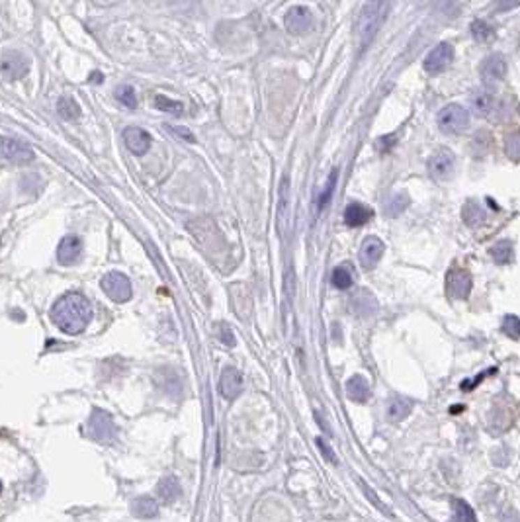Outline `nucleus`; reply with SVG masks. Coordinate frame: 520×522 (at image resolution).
<instances>
[{"label": "nucleus", "mask_w": 520, "mask_h": 522, "mask_svg": "<svg viewBox=\"0 0 520 522\" xmlns=\"http://www.w3.org/2000/svg\"><path fill=\"white\" fill-rule=\"evenodd\" d=\"M102 290L116 304H124V301L131 299V282L121 272H108L102 278Z\"/></svg>", "instance_id": "20e7f679"}, {"label": "nucleus", "mask_w": 520, "mask_h": 522, "mask_svg": "<svg viewBox=\"0 0 520 522\" xmlns=\"http://www.w3.org/2000/svg\"><path fill=\"white\" fill-rule=\"evenodd\" d=\"M471 108L473 112L481 116V118H485V116H489L493 114V110L497 106V98H495V94L487 89H480L475 90L473 94H471Z\"/></svg>", "instance_id": "f3484780"}, {"label": "nucleus", "mask_w": 520, "mask_h": 522, "mask_svg": "<svg viewBox=\"0 0 520 522\" xmlns=\"http://www.w3.org/2000/svg\"><path fill=\"white\" fill-rule=\"evenodd\" d=\"M0 157L10 163H30L34 161V149L20 139L0 137Z\"/></svg>", "instance_id": "0eeeda50"}, {"label": "nucleus", "mask_w": 520, "mask_h": 522, "mask_svg": "<svg viewBox=\"0 0 520 522\" xmlns=\"http://www.w3.org/2000/svg\"><path fill=\"white\" fill-rule=\"evenodd\" d=\"M317 446L321 448V452H323V456L329 460V462H334V452L329 448V446H327V444H325L323 438H317Z\"/></svg>", "instance_id": "4c0bfd02"}, {"label": "nucleus", "mask_w": 520, "mask_h": 522, "mask_svg": "<svg viewBox=\"0 0 520 522\" xmlns=\"http://www.w3.org/2000/svg\"><path fill=\"white\" fill-rule=\"evenodd\" d=\"M370 217H372V211L366 206H362V204H358V202L348 204V207L344 209V223L348 227L364 225Z\"/></svg>", "instance_id": "6ab92c4d"}, {"label": "nucleus", "mask_w": 520, "mask_h": 522, "mask_svg": "<svg viewBox=\"0 0 520 522\" xmlns=\"http://www.w3.org/2000/svg\"><path fill=\"white\" fill-rule=\"evenodd\" d=\"M503 333L510 338H520V317L507 315L503 319Z\"/></svg>", "instance_id": "7c9ffc66"}, {"label": "nucleus", "mask_w": 520, "mask_h": 522, "mask_svg": "<svg viewBox=\"0 0 520 522\" xmlns=\"http://www.w3.org/2000/svg\"><path fill=\"white\" fill-rule=\"evenodd\" d=\"M346 395L356 401V403H366L372 395V389H370V384L364 375H352L348 382H346Z\"/></svg>", "instance_id": "a211bd4d"}, {"label": "nucleus", "mask_w": 520, "mask_h": 522, "mask_svg": "<svg viewBox=\"0 0 520 522\" xmlns=\"http://www.w3.org/2000/svg\"><path fill=\"white\" fill-rule=\"evenodd\" d=\"M471 36H473V40L477 41H487L489 38H493V30H491V26L487 22L483 20H473L471 22Z\"/></svg>", "instance_id": "c85d7f7f"}, {"label": "nucleus", "mask_w": 520, "mask_h": 522, "mask_svg": "<svg viewBox=\"0 0 520 522\" xmlns=\"http://www.w3.org/2000/svg\"><path fill=\"white\" fill-rule=\"evenodd\" d=\"M288 186H290V182H288V178H284L282 184H280V204H278V217H280V221H284V214L285 209H288Z\"/></svg>", "instance_id": "2f4dec72"}, {"label": "nucleus", "mask_w": 520, "mask_h": 522, "mask_svg": "<svg viewBox=\"0 0 520 522\" xmlns=\"http://www.w3.org/2000/svg\"><path fill=\"white\" fill-rule=\"evenodd\" d=\"M82 253V243L77 235H67L61 239L59 248H57V260L63 267H70L73 262L79 260Z\"/></svg>", "instance_id": "ddd939ff"}, {"label": "nucleus", "mask_w": 520, "mask_h": 522, "mask_svg": "<svg viewBox=\"0 0 520 522\" xmlns=\"http://www.w3.org/2000/svg\"><path fill=\"white\" fill-rule=\"evenodd\" d=\"M454 512L458 516V522H477L475 512L466 501H454Z\"/></svg>", "instance_id": "c756f323"}, {"label": "nucleus", "mask_w": 520, "mask_h": 522, "mask_svg": "<svg viewBox=\"0 0 520 522\" xmlns=\"http://www.w3.org/2000/svg\"><path fill=\"white\" fill-rule=\"evenodd\" d=\"M157 501L153 497H139L131 502V512L139 519H153V516H157Z\"/></svg>", "instance_id": "4be33fe9"}, {"label": "nucleus", "mask_w": 520, "mask_h": 522, "mask_svg": "<svg viewBox=\"0 0 520 522\" xmlns=\"http://www.w3.org/2000/svg\"><path fill=\"white\" fill-rule=\"evenodd\" d=\"M0 491H2V483H0Z\"/></svg>", "instance_id": "ea45409f"}, {"label": "nucleus", "mask_w": 520, "mask_h": 522, "mask_svg": "<svg viewBox=\"0 0 520 522\" xmlns=\"http://www.w3.org/2000/svg\"><path fill=\"white\" fill-rule=\"evenodd\" d=\"M92 304L77 292L61 296L51 307V321L67 335H79L92 321Z\"/></svg>", "instance_id": "f257e3e1"}, {"label": "nucleus", "mask_w": 520, "mask_h": 522, "mask_svg": "<svg viewBox=\"0 0 520 522\" xmlns=\"http://www.w3.org/2000/svg\"><path fill=\"white\" fill-rule=\"evenodd\" d=\"M94 80H96V82H100V80H102V75H100V73H94Z\"/></svg>", "instance_id": "58836bf2"}, {"label": "nucleus", "mask_w": 520, "mask_h": 522, "mask_svg": "<svg viewBox=\"0 0 520 522\" xmlns=\"http://www.w3.org/2000/svg\"><path fill=\"white\" fill-rule=\"evenodd\" d=\"M168 129H172L177 135H180L182 139H186V141H190V143H194V135H192V131L186 128H180V126H168Z\"/></svg>", "instance_id": "e433bc0d"}, {"label": "nucleus", "mask_w": 520, "mask_h": 522, "mask_svg": "<svg viewBox=\"0 0 520 522\" xmlns=\"http://www.w3.org/2000/svg\"><path fill=\"white\" fill-rule=\"evenodd\" d=\"M491 258L497 262V264H509L512 262V256H514V248H512V243L510 241H499L497 245L491 246Z\"/></svg>", "instance_id": "b1692460"}, {"label": "nucleus", "mask_w": 520, "mask_h": 522, "mask_svg": "<svg viewBox=\"0 0 520 522\" xmlns=\"http://www.w3.org/2000/svg\"><path fill=\"white\" fill-rule=\"evenodd\" d=\"M407 204H409V200L405 196L392 197L389 204H387V214H389V216H399L403 209L407 207Z\"/></svg>", "instance_id": "473e14b6"}, {"label": "nucleus", "mask_w": 520, "mask_h": 522, "mask_svg": "<svg viewBox=\"0 0 520 522\" xmlns=\"http://www.w3.org/2000/svg\"><path fill=\"white\" fill-rule=\"evenodd\" d=\"M413 403L409 399H405V397H393L392 401H389V407H387V415H389V419L395 421V423H399L403 421L407 415L411 413Z\"/></svg>", "instance_id": "5701e85b"}, {"label": "nucleus", "mask_w": 520, "mask_h": 522, "mask_svg": "<svg viewBox=\"0 0 520 522\" xmlns=\"http://www.w3.org/2000/svg\"><path fill=\"white\" fill-rule=\"evenodd\" d=\"M505 151L510 158H520V133H514L507 139L505 143Z\"/></svg>", "instance_id": "72a5a7b5"}, {"label": "nucleus", "mask_w": 520, "mask_h": 522, "mask_svg": "<svg viewBox=\"0 0 520 522\" xmlns=\"http://www.w3.org/2000/svg\"><path fill=\"white\" fill-rule=\"evenodd\" d=\"M387 8L389 6L385 2H368L362 6L360 18H358V33H360V43L364 50L372 43L376 33L382 28Z\"/></svg>", "instance_id": "f03ea898"}, {"label": "nucleus", "mask_w": 520, "mask_h": 522, "mask_svg": "<svg viewBox=\"0 0 520 522\" xmlns=\"http://www.w3.org/2000/svg\"><path fill=\"white\" fill-rule=\"evenodd\" d=\"M219 336H221V341H223V345L225 346L235 345V336H233L231 329L227 325H221V329H219Z\"/></svg>", "instance_id": "c9c22d12"}, {"label": "nucleus", "mask_w": 520, "mask_h": 522, "mask_svg": "<svg viewBox=\"0 0 520 522\" xmlns=\"http://www.w3.org/2000/svg\"><path fill=\"white\" fill-rule=\"evenodd\" d=\"M116 98L129 110H133L138 106V94H135L133 87H129V84H119L118 89H116Z\"/></svg>", "instance_id": "cd10ccee"}, {"label": "nucleus", "mask_w": 520, "mask_h": 522, "mask_svg": "<svg viewBox=\"0 0 520 522\" xmlns=\"http://www.w3.org/2000/svg\"><path fill=\"white\" fill-rule=\"evenodd\" d=\"M155 108L161 110V112H168V114L180 116L184 106H182V102H178V100H170L167 98L165 94H157V96H155Z\"/></svg>", "instance_id": "bb28decb"}, {"label": "nucleus", "mask_w": 520, "mask_h": 522, "mask_svg": "<svg viewBox=\"0 0 520 522\" xmlns=\"http://www.w3.org/2000/svg\"><path fill=\"white\" fill-rule=\"evenodd\" d=\"M28 70H30V59L20 51H6L0 57V73L4 79H22Z\"/></svg>", "instance_id": "423d86ee"}, {"label": "nucleus", "mask_w": 520, "mask_h": 522, "mask_svg": "<svg viewBox=\"0 0 520 522\" xmlns=\"http://www.w3.org/2000/svg\"><path fill=\"white\" fill-rule=\"evenodd\" d=\"M471 286H473V282H471V276L466 270H461V268L452 270L450 276H448V288H450L452 296L458 297V299H466L470 296Z\"/></svg>", "instance_id": "dca6fc26"}, {"label": "nucleus", "mask_w": 520, "mask_h": 522, "mask_svg": "<svg viewBox=\"0 0 520 522\" xmlns=\"http://www.w3.org/2000/svg\"><path fill=\"white\" fill-rule=\"evenodd\" d=\"M57 110H59L61 118L65 119H75L80 116L79 104L75 102V98H70V96H63V98L57 102Z\"/></svg>", "instance_id": "a878e982"}, {"label": "nucleus", "mask_w": 520, "mask_h": 522, "mask_svg": "<svg viewBox=\"0 0 520 522\" xmlns=\"http://www.w3.org/2000/svg\"><path fill=\"white\" fill-rule=\"evenodd\" d=\"M507 73V61L503 55H489L481 63V77L485 82H499Z\"/></svg>", "instance_id": "2eb2a0df"}, {"label": "nucleus", "mask_w": 520, "mask_h": 522, "mask_svg": "<svg viewBox=\"0 0 520 522\" xmlns=\"http://www.w3.org/2000/svg\"><path fill=\"white\" fill-rule=\"evenodd\" d=\"M429 170L436 180H448L456 170V157L450 149H438L429 161Z\"/></svg>", "instance_id": "6e6552de"}, {"label": "nucleus", "mask_w": 520, "mask_h": 522, "mask_svg": "<svg viewBox=\"0 0 520 522\" xmlns=\"http://www.w3.org/2000/svg\"><path fill=\"white\" fill-rule=\"evenodd\" d=\"M219 392L225 399H235L239 397V394L243 392V375L241 372L233 368V366H227L225 370L221 372V378H219Z\"/></svg>", "instance_id": "9b49d317"}, {"label": "nucleus", "mask_w": 520, "mask_h": 522, "mask_svg": "<svg viewBox=\"0 0 520 522\" xmlns=\"http://www.w3.org/2000/svg\"><path fill=\"white\" fill-rule=\"evenodd\" d=\"M334 182H336V172H333V174H331V178H329V184H327V188H325L323 196L319 197V207H325V204H327V200H329V196L333 194Z\"/></svg>", "instance_id": "f704fd0d"}, {"label": "nucleus", "mask_w": 520, "mask_h": 522, "mask_svg": "<svg viewBox=\"0 0 520 522\" xmlns=\"http://www.w3.org/2000/svg\"><path fill=\"white\" fill-rule=\"evenodd\" d=\"M436 121H438L440 131L448 133V135H458L470 126V112L460 104H448L446 108L438 112Z\"/></svg>", "instance_id": "7ed1b4c3"}, {"label": "nucleus", "mask_w": 520, "mask_h": 522, "mask_svg": "<svg viewBox=\"0 0 520 522\" xmlns=\"http://www.w3.org/2000/svg\"><path fill=\"white\" fill-rule=\"evenodd\" d=\"M461 217H463V221H466V225L468 227H480L483 221H485V209L475 202V200H470V202H466V206H463V211H461Z\"/></svg>", "instance_id": "412c9836"}, {"label": "nucleus", "mask_w": 520, "mask_h": 522, "mask_svg": "<svg viewBox=\"0 0 520 522\" xmlns=\"http://www.w3.org/2000/svg\"><path fill=\"white\" fill-rule=\"evenodd\" d=\"M383 256V243L378 237H368L360 246V264L372 270Z\"/></svg>", "instance_id": "4468645a"}, {"label": "nucleus", "mask_w": 520, "mask_h": 522, "mask_svg": "<svg viewBox=\"0 0 520 522\" xmlns=\"http://www.w3.org/2000/svg\"><path fill=\"white\" fill-rule=\"evenodd\" d=\"M311 22H313V16H311V12L307 10L305 6H294V8H290V10L285 12V30L290 31V33H294V36L305 33V31L311 28Z\"/></svg>", "instance_id": "9d476101"}, {"label": "nucleus", "mask_w": 520, "mask_h": 522, "mask_svg": "<svg viewBox=\"0 0 520 522\" xmlns=\"http://www.w3.org/2000/svg\"><path fill=\"white\" fill-rule=\"evenodd\" d=\"M354 282V272L350 264H341L334 268L333 272V286L339 290H348Z\"/></svg>", "instance_id": "393cba45"}, {"label": "nucleus", "mask_w": 520, "mask_h": 522, "mask_svg": "<svg viewBox=\"0 0 520 522\" xmlns=\"http://www.w3.org/2000/svg\"><path fill=\"white\" fill-rule=\"evenodd\" d=\"M124 143H126V147L133 153V155H145L149 149H151V143H153V139L149 135L145 129L141 128H128L124 129Z\"/></svg>", "instance_id": "f8f14e48"}, {"label": "nucleus", "mask_w": 520, "mask_h": 522, "mask_svg": "<svg viewBox=\"0 0 520 522\" xmlns=\"http://www.w3.org/2000/svg\"><path fill=\"white\" fill-rule=\"evenodd\" d=\"M158 497H161V501L163 502H174L180 497V483H178L177 477H172V475H167V477H163L161 483H158Z\"/></svg>", "instance_id": "aec40b11"}, {"label": "nucleus", "mask_w": 520, "mask_h": 522, "mask_svg": "<svg viewBox=\"0 0 520 522\" xmlns=\"http://www.w3.org/2000/svg\"><path fill=\"white\" fill-rule=\"evenodd\" d=\"M89 434L98 442H110L116 436V424L112 415L102 409H94L89 419Z\"/></svg>", "instance_id": "39448f33"}, {"label": "nucleus", "mask_w": 520, "mask_h": 522, "mask_svg": "<svg viewBox=\"0 0 520 522\" xmlns=\"http://www.w3.org/2000/svg\"><path fill=\"white\" fill-rule=\"evenodd\" d=\"M454 61V47L450 43H440L429 53V57L424 61V70L429 75H440L448 69Z\"/></svg>", "instance_id": "1a4fd4ad"}]
</instances>
